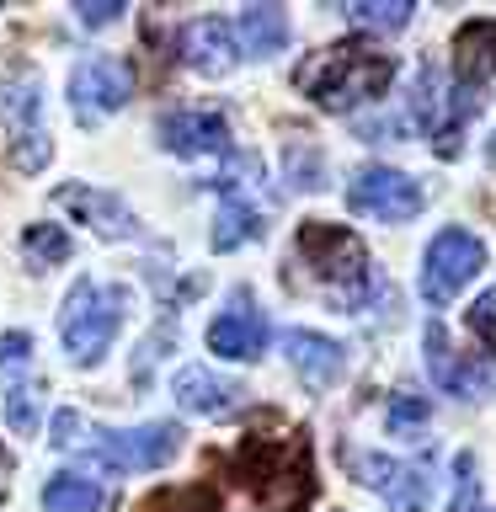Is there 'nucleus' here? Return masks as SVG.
<instances>
[{
  "mask_svg": "<svg viewBox=\"0 0 496 512\" xmlns=\"http://www.w3.org/2000/svg\"><path fill=\"white\" fill-rule=\"evenodd\" d=\"M54 448L80 459H96L118 475H144V470H166L182 454V427L176 422H144V427H96L80 411H59L54 422Z\"/></svg>",
  "mask_w": 496,
  "mask_h": 512,
  "instance_id": "obj_1",
  "label": "nucleus"
},
{
  "mask_svg": "<svg viewBox=\"0 0 496 512\" xmlns=\"http://www.w3.org/2000/svg\"><path fill=\"white\" fill-rule=\"evenodd\" d=\"M390 80H395V59L379 54V48L363 43V38L320 48V54H310L294 70V86L310 96L320 112H352V107L374 102V96L390 91Z\"/></svg>",
  "mask_w": 496,
  "mask_h": 512,
  "instance_id": "obj_2",
  "label": "nucleus"
},
{
  "mask_svg": "<svg viewBox=\"0 0 496 512\" xmlns=\"http://www.w3.org/2000/svg\"><path fill=\"white\" fill-rule=\"evenodd\" d=\"M294 256H299V267H310L320 294L336 299L342 310H363V299L374 294V283H379L374 256H368V246L347 230V224L304 219L299 240H294Z\"/></svg>",
  "mask_w": 496,
  "mask_h": 512,
  "instance_id": "obj_3",
  "label": "nucleus"
},
{
  "mask_svg": "<svg viewBox=\"0 0 496 512\" xmlns=\"http://www.w3.org/2000/svg\"><path fill=\"white\" fill-rule=\"evenodd\" d=\"M128 315V288L123 283H96V278H75L70 294L59 304V342L64 358L75 368H96L112 352Z\"/></svg>",
  "mask_w": 496,
  "mask_h": 512,
  "instance_id": "obj_4",
  "label": "nucleus"
},
{
  "mask_svg": "<svg viewBox=\"0 0 496 512\" xmlns=\"http://www.w3.org/2000/svg\"><path fill=\"white\" fill-rule=\"evenodd\" d=\"M480 267H486V240L475 230H464V224H448V230L432 235V246L422 256V299L454 304L480 278Z\"/></svg>",
  "mask_w": 496,
  "mask_h": 512,
  "instance_id": "obj_5",
  "label": "nucleus"
},
{
  "mask_svg": "<svg viewBox=\"0 0 496 512\" xmlns=\"http://www.w3.org/2000/svg\"><path fill=\"white\" fill-rule=\"evenodd\" d=\"M0 112H6V139H11V166L38 176L54 160V139L43 128V96H38V75L16 70L0 86Z\"/></svg>",
  "mask_w": 496,
  "mask_h": 512,
  "instance_id": "obj_6",
  "label": "nucleus"
},
{
  "mask_svg": "<svg viewBox=\"0 0 496 512\" xmlns=\"http://www.w3.org/2000/svg\"><path fill=\"white\" fill-rule=\"evenodd\" d=\"M347 208L374 224H406L427 208V187L395 166H363L347 187Z\"/></svg>",
  "mask_w": 496,
  "mask_h": 512,
  "instance_id": "obj_7",
  "label": "nucleus"
},
{
  "mask_svg": "<svg viewBox=\"0 0 496 512\" xmlns=\"http://www.w3.org/2000/svg\"><path fill=\"white\" fill-rule=\"evenodd\" d=\"M128 96H134V70L112 54H86L70 70V107L86 128H96L112 112H123Z\"/></svg>",
  "mask_w": 496,
  "mask_h": 512,
  "instance_id": "obj_8",
  "label": "nucleus"
},
{
  "mask_svg": "<svg viewBox=\"0 0 496 512\" xmlns=\"http://www.w3.org/2000/svg\"><path fill=\"white\" fill-rule=\"evenodd\" d=\"M427 374L438 390L459 395V400H486L496 390V358H486V352H454V342H448V331L432 320L427 326Z\"/></svg>",
  "mask_w": 496,
  "mask_h": 512,
  "instance_id": "obj_9",
  "label": "nucleus"
},
{
  "mask_svg": "<svg viewBox=\"0 0 496 512\" xmlns=\"http://www.w3.org/2000/svg\"><path fill=\"white\" fill-rule=\"evenodd\" d=\"M347 459H352V475H358L374 496H384V507H390V512H427L432 475L422 470V464L384 459V454H347Z\"/></svg>",
  "mask_w": 496,
  "mask_h": 512,
  "instance_id": "obj_10",
  "label": "nucleus"
},
{
  "mask_svg": "<svg viewBox=\"0 0 496 512\" xmlns=\"http://www.w3.org/2000/svg\"><path fill=\"white\" fill-rule=\"evenodd\" d=\"M208 352H219V358L230 363H256L267 352V315L256 310V294L251 288H235L230 304L214 315V326H208Z\"/></svg>",
  "mask_w": 496,
  "mask_h": 512,
  "instance_id": "obj_11",
  "label": "nucleus"
},
{
  "mask_svg": "<svg viewBox=\"0 0 496 512\" xmlns=\"http://www.w3.org/2000/svg\"><path fill=\"white\" fill-rule=\"evenodd\" d=\"M283 358L304 379V390H315V395H326V390H336V384L347 379V347L336 342V336H326V331L288 326L283 331Z\"/></svg>",
  "mask_w": 496,
  "mask_h": 512,
  "instance_id": "obj_12",
  "label": "nucleus"
},
{
  "mask_svg": "<svg viewBox=\"0 0 496 512\" xmlns=\"http://www.w3.org/2000/svg\"><path fill=\"white\" fill-rule=\"evenodd\" d=\"M155 144L182 160H214V155H230V123L219 112H198V107H182V112H166L155 123Z\"/></svg>",
  "mask_w": 496,
  "mask_h": 512,
  "instance_id": "obj_13",
  "label": "nucleus"
},
{
  "mask_svg": "<svg viewBox=\"0 0 496 512\" xmlns=\"http://www.w3.org/2000/svg\"><path fill=\"white\" fill-rule=\"evenodd\" d=\"M54 203L70 208L80 224H91L102 240H139V214L128 208L118 192L107 187H91V182H70V187H54Z\"/></svg>",
  "mask_w": 496,
  "mask_h": 512,
  "instance_id": "obj_14",
  "label": "nucleus"
},
{
  "mask_svg": "<svg viewBox=\"0 0 496 512\" xmlns=\"http://www.w3.org/2000/svg\"><path fill=\"white\" fill-rule=\"evenodd\" d=\"M171 395H176V406L192 411V416H203V422H224V416H235L240 400H246V390H240V384L219 379L214 368H203V363L176 368Z\"/></svg>",
  "mask_w": 496,
  "mask_h": 512,
  "instance_id": "obj_15",
  "label": "nucleus"
},
{
  "mask_svg": "<svg viewBox=\"0 0 496 512\" xmlns=\"http://www.w3.org/2000/svg\"><path fill=\"white\" fill-rule=\"evenodd\" d=\"M235 54H240V48H235V27L219 22V16H198V22L182 27V64H187V70L219 80V75H230Z\"/></svg>",
  "mask_w": 496,
  "mask_h": 512,
  "instance_id": "obj_16",
  "label": "nucleus"
},
{
  "mask_svg": "<svg viewBox=\"0 0 496 512\" xmlns=\"http://www.w3.org/2000/svg\"><path fill=\"white\" fill-rule=\"evenodd\" d=\"M496 75V16H475L454 32V80L464 91H480Z\"/></svg>",
  "mask_w": 496,
  "mask_h": 512,
  "instance_id": "obj_17",
  "label": "nucleus"
},
{
  "mask_svg": "<svg viewBox=\"0 0 496 512\" xmlns=\"http://www.w3.org/2000/svg\"><path fill=\"white\" fill-rule=\"evenodd\" d=\"M43 512H112V486L86 470H59L43 486Z\"/></svg>",
  "mask_w": 496,
  "mask_h": 512,
  "instance_id": "obj_18",
  "label": "nucleus"
},
{
  "mask_svg": "<svg viewBox=\"0 0 496 512\" xmlns=\"http://www.w3.org/2000/svg\"><path fill=\"white\" fill-rule=\"evenodd\" d=\"M230 27H235V48L246 59H272L288 43V16L278 6H246Z\"/></svg>",
  "mask_w": 496,
  "mask_h": 512,
  "instance_id": "obj_19",
  "label": "nucleus"
},
{
  "mask_svg": "<svg viewBox=\"0 0 496 512\" xmlns=\"http://www.w3.org/2000/svg\"><path fill=\"white\" fill-rule=\"evenodd\" d=\"M262 208H256L240 187H224V203H219V219H214V251H240L251 240H262Z\"/></svg>",
  "mask_w": 496,
  "mask_h": 512,
  "instance_id": "obj_20",
  "label": "nucleus"
},
{
  "mask_svg": "<svg viewBox=\"0 0 496 512\" xmlns=\"http://www.w3.org/2000/svg\"><path fill=\"white\" fill-rule=\"evenodd\" d=\"M70 251H75V240L64 235L59 224H27L22 230V256H27L32 272H48V267L70 262Z\"/></svg>",
  "mask_w": 496,
  "mask_h": 512,
  "instance_id": "obj_21",
  "label": "nucleus"
},
{
  "mask_svg": "<svg viewBox=\"0 0 496 512\" xmlns=\"http://www.w3.org/2000/svg\"><path fill=\"white\" fill-rule=\"evenodd\" d=\"M358 27H374V32H400V27H411V16L416 6L411 0H358V6H342Z\"/></svg>",
  "mask_w": 496,
  "mask_h": 512,
  "instance_id": "obj_22",
  "label": "nucleus"
},
{
  "mask_svg": "<svg viewBox=\"0 0 496 512\" xmlns=\"http://www.w3.org/2000/svg\"><path fill=\"white\" fill-rule=\"evenodd\" d=\"M6 422L11 432H22V438H32L43 422V406H38V384H27V379H16L11 390H6Z\"/></svg>",
  "mask_w": 496,
  "mask_h": 512,
  "instance_id": "obj_23",
  "label": "nucleus"
},
{
  "mask_svg": "<svg viewBox=\"0 0 496 512\" xmlns=\"http://www.w3.org/2000/svg\"><path fill=\"white\" fill-rule=\"evenodd\" d=\"M464 331L480 342V352H486V358H496V288H486V294H480L470 310H464Z\"/></svg>",
  "mask_w": 496,
  "mask_h": 512,
  "instance_id": "obj_24",
  "label": "nucleus"
},
{
  "mask_svg": "<svg viewBox=\"0 0 496 512\" xmlns=\"http://www.w3.org/2000/svg\"><path fill=\"white\" fill-rule=\"evenodd\" d=\"M139 512H214V491H198V486L160 491V496H150Z\"/></svg>",
  "mask_w": 496,
  "mask_h": 512,
  "instance_id": "obj_25",
  "label": "nucleus"
},
{
  "mask_svg": "<svg viewBox=\"0 0 496 512\" xmlns=\"http://www.w3.org/2000/svg\"><path fill=\"white\" fill-rule=\"evenodd\" d=\"M16 368H32V336L27 331H0V379L16 374Z\"/></svg>",
  "mask_w": 496,
  "mask_h": 512,
  "instance_id": "obj_26",
  "label": "nucleus"
},
{
  "mask_svg": "<svg viewBox=\"0 0 496 512\" xmlns=\"http://www.w3.org/2000/svg\"><path fill=\"white\" fill-rule=\"evenodd\" d=\"M422 422H427V400H416V395H395L390 400V416H384L390 432H406V427H422Z\"/></svg>",
  "mask_w": 496,
  "mask_h": 512,
  "instance_id": "obj_27",
  "label": "nucleus"
},
{
  "mask_svg": "<svg viewBox=\"0 0 496 512\" xmlns=\"http://www.w3.org/2000/svg\"><path fill=\"white\" fill-rule=\"evenodd\" d=\"M123 11H128L123 0H80V6H75V22H80V27H112Z\"/></svg>",
  "mask_w": 496,
  "mask_h": 512,
  "instance_id": "obj_28",
  "label": "nucleus"
},
{
  "mask_svg": "<svg viewBox=\"0 0 496 512\" xmlns=\"http://www.w3.org/2000/svg\"><path fill=\"white\" fill-rule=\"evenodd\" d=\"M0 475H6V454H0Z\"/></svg>",
  "mask_w": 496,
  "mask_h": 512,
  "instance_id": "obj_29",
  "label": "nucleus"
}]
</instances>
